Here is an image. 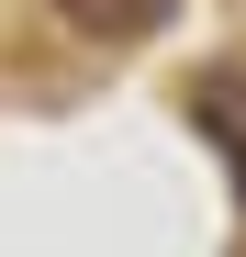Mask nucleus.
<instances>
[{
    "label": "nucleus",
    "instance_id": "obj_1",
    "mask_svg": "<svg viewBox=\"0 0 246 257\" xmlns=\"http://www.w3.org/2000/svg\"><path fill=\"white\" fill-rule=\"evenodd\" d=\"M190 123L213 135V157L235 168V201H246V67H201L190 78Z\"/></svg>",
    "mask_w": 246,
    "mask_h": 257
},
{
    "label": "nucleus",
    "instance_id": "obj_2",
    "mask_svg": "<svg viewBox=\"0 0 246 257\" xmlns=\"http://www.w3.org/2000/svg\"><path fill=\"white\" fill-rule=\"evenodd\" d=\"M56 12L90 34V45H146V34H168L179 0H56Z\"/></svg>",
    "mask_w": 246,
    "mask_h": 257
}]
</instances>
